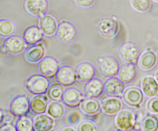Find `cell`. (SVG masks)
Returning a JSON list of instances; mask_svg holds the SVG:
<instances>
[{
    "label": "cell",
    "mask_w": 158,
    "mask_h": 131,
    "mask_svg": "<svg viewBox=\"0 0 158 131\" xmlns=\"http://www.w3.org/2000/svg\"><path fill=\"white\" fill-rule=\"evenodd\" d=\"M120 22L118 18L115 15L106 17L100 22L98 31L102 37L106 39L115 38L119 31Z\"/></svg>",
    "instance_id": "cell-1"
},
{
    "label": "cell",
    "mask_w": 158,
    "mask_h": 131,
    "mask_svg": "<svg viewBox=\"0 0 158 131\" xmlns=\"http://www.w3.org/2000/svg\"><path fill=\"white\" fill-rule=\"evenodd\" d=\"M120 67L117 59L111 56H106L101 58L97 63L99 73L105 78H111L118 75Z\"/></svg>",
    "instance_id": "cell-2"
},
{
    "label": "cell",
    "mask_w": 158,
    "mask_h": 131,
    "mask_svg": "<svg viewBox=\"0 0 158 131\" xmlns=\"http://www.w3.org/2000/svg\"><path fill=\"white\" fill-rule=\"evenodd\" d=\"M56 35L60 43L65 45L70 44L77 38V28L71 22L64 20L58 24Z\"/></svg>",
    "instance_id": "cell-3"
},
{
    "label": "cell",
    "mask_w": 158,
    "mask_h": 131,
    "mask_svg": "<svg viewBox=\"0 0 158 131\" xmlns=\"http://www.w3.org/2000/svg\"><path fill=\"white\" fill-rule=\"evenodd\" d=\"M122 98L125 105L131 108H138L143 103L144 95L139 87L131 86L124 90Z\"/></svg>",
    "instance_id": "cell-4"
},
{
    "label": "cell",
    "mask_w": 158,
    "mask_h": 131,
    "mask_svg": "<svg viewBox=\"0 0 158 131\" xmlns=\"http://www.w3.org/2000/svg\"><path fill=\"white\" fill-rule=\"evenodd\" d=\"M26 85L30 93L37 95L47 93L50 82L48 78L40 74H36L28 79Z\"/></svg>",
    "instance_id": "cell-5"
},
{
    "label": "cell",
    "mask_w": 158,
    "mask_h": 131,
    "mask_svg": "<svg viewBox=\"0 0 158 131\" xmlns=\"http://www.w3.org/2000/svg\"><path fill=\"white\" fill-rule=\"evenodd\" d=\"M118 53L122 61L126 63L135 64L138 62L140 56V49L136 43L127 42L120 46Z\"/></svg>",
    "instance_id": "cell-6"
},
{
    "label": "cell",
    "mask_w": 158,
    "mask_h": 131,
    "mask_svg": "<svg viewBox=\"0 0 158 131\" xmlns=\"http://www.w3.org/2000/svg\"><path fill=\"white\" fill-rule=\"evenodd\" d=\"M37 68L40 74L50 79L56 77L60 68V65L55 58L46 56L38 63Z\"/></svg>",
    "instance_id": "cell-7"
},
{
    "label": "cell",
    "mask_w": 158,
    "mask_h": 131,
    "mask_svg": "<svg viewBox=\"0 0 158 131\" xmlns=\"http://www.w3.org/2000/svg\"><path fill=\"white\" fill-rule=\"evenodd\" d=\"M26 44L22 36L13 35L6 38L3 44V48L8 54L19 55L25 51Z\"/></svg>",
    "instance_id": "cell-8"
},
{
    "label": "cell",
    "mask_w": 158,
    "mask_h": 131,
    "mask_svg": "<svg viewBox=\"0 0 158 131\" xmlns=\"http://www.w3.org/2000/svg\"><path fill=\"white\" fill-rule=\"evenodd\" d=\"M137 118L136 114L133 111L128 109H122L115 115V125L120 130H130L137 122Z\"/></svg>",
    "instance_id": "cell-9"
},
{
    "label": "cell",
    "mask_w": 158,
    "mask_h": 131,
    "mask_svg": "<svg viewBox=\"0 0 158 131\" xmlns=\"http://www.w3.org/2000/svg\"><path fill=\"white\" fill-rule=\"evenodd\" d=\"M30 110V100L25 95L15 97L10 105V112L18 118L27 115Z\"/></svg>",
    "instance_id": "cell-10"
},
{
    "label": "cell",
    "mask_w": 158,
    "mask_h": 131,
    "mask_svg": "<svg viewBox=\"0 0 158 131\" xmlns=\"http://www.w3.org/2000/svg\"><path fill=\"white\" fill-rule=\"evenodd\" d=\"M124 84L117 77L108 78L104 83V93L108 97L119 98L125 89Z\"/></svg>",
    "instance_id": "cell-11"
},
{
    "label": "cell",
    "mask_w": 158,
    "mask_h": 131,
    "mask_svg": "<svg viewBox=\"0 0 158 131\" xmlns=\"http://www.w3.org/2000/svg\"><path fill=\"white\" fill-rule=\"evenodd\" d=\"M57 82L64 87L73 85L77 81L75 69L70 66H65L60 67L56 76Z\"/></svg>",
    "instance_id": "cell-12"
},
{
    "label": "cell",
    "mask_w": 158,
    "mask_h": 131,
    "mask_svg": "<svg viewBox=\"0 0 158 131\" xmlns=\"http://www.w3.org/2000/svg\"><path fill=\"white\" fill-rule=\"evenodd\" d=\"M25 7L30 14L40 18L47 13L49 3L48 0H26Z\"/></svg>",
    "instance_id": "cell-13"
},
{
    "label": "cell",
    "mask_w": 158,
    "mask_h": 131,
    "mask_svg": "<svg viewBox=\"0 0 158 131\" xmlns=\"http://www.w3.org/2000/svg\"><path fill=\"white\" fill-rule=\"evenodd\" d=\"M82 93L78 89L70 87L65 90L62 101L66 106L76 108L80 106L83 99Z\"/></svg>",
    "instance_id": "cell-14"
},
{
    "label": "cell",
    "mask_w": 158,
    "mask_h": 131,
    "mask_svg": "<svg viewBox=\"0 0 158 131\" xmlns=\"http://www.w3.org/2000/svg\"><path fill=\"white\" fill-rule=\"evenodd\" d=\"M79 106L81 112L87 116H95L101 111V103L97 98L91 97L83 98Z\"/></svg>",
    "instance_id": "cell-15"
},
{
    "label": "cell",
    "mask_w": 158,
    "mask_h": 131,
    "mask_svg": "<svg viewBox=\"0 0 158 131\" xmlns=\"http://www.w3.org/2000/svg\"><path fill=\"white\" fill-rule=\"evenodd\" d=\"M46 49L42 43L30 46L25 50V59L28 62L31 63H39L44 57Z\"/></svg>",
    "instance_id": "cell-16"
},
{
    "label": "cell",
    "mask_w": 158,
    "mask_h": 131,
    "mask_svg": "<svg viewBox=\"0 0 158 131\" xmlns=\"http://www.w3.org/2000/svg\"><path fill=\"white\" fill-rule=\"evenodd\" d=\"M33 125L35 131H51L56 127V120L48 114H40L33 119Z\"/></svg>",
    "instance_id": "cell-17"
},
{
    "label": "cell",
    "mask_w": 158,
    "mask_h": 131,
    "mask_svg": "<svg viewBox=\"0 0 158 131\" xmlns=\"http://www.w3.org/2000/svg\"><path fill=\"white\" fill-rule=\"evenodd\" d=\"M101 111L105 115L115 116L123 109V104L118 98L109 97L101 103Z\"/></svg>",
    "instance_id": "cell-18"
},
{
    "label": "cell",
    "mask_w": 158,
    "mask_h": 131,
    "mask_svg": "<svg viewBox=\"0 0 158 131\" xmlns=\"http://www.w3.org/2000/svg\"><path fill=\"white\" fill-rule=\"evenodd\" d=\"M77 79L86 83L94 78L96 75L95 67L91 63L84 62L78 64L75 69Z\"/></svg>",
    "instance_id": "cell-19"
},
{
    "label": "cell",
    "mask_w": 158,
    "mask_h": 131,
    "mask_svg": "<svg viewBox=\"0 0 158 131\" xmlns=\"http://www.w3.org/2000/svg\"><path fill=\"white\" fill-rule=\"evenodd\" d=\"M39 25L44 36L48 37L56 34L58 26L56 18L49 14L45 15L40 18Z\"/></svg>",
    "instance_id": "cell-20"
},
{
    "label": "cell",
    "mask_w": 158,
    "mask_h": 131,
    "mask_svg": "<svg viewBox=\"0 0 158 131\" xmlns=\"http://www.w3.org/2000/svg\"><path fill=\"white\" fill-rule=\"evenodd\" d=\"M84 91L86 97L98 98L104 93V83L100 79L94 78L86 83Z\"/></svg>",
    "instance_id": "cell-21"
},
{
    "label": "cell",
    "mask_w": 158,
    "mask_h": 131,
    "mask_svg": "<svg viewBox=\"0 0 158 131\" xmlns=\"http://www.w3.org/2000/svg\"><path fill=\"white\" fill-rule=\"evenodd\" d=\"M48 98L44 94L35 95L30 100L31 111L35 115L44 113L48 105Z\"/></svg>",
    "instance_id": "cell-22"
},
{
    "label": "cell",
    "mask_w": 158,
    "mask_h": 131,
    "mask_svg": "<svg viewBox=\"0 0 158 131\" xmlns=\"http://www.w3.org/2000/svg\"><path fill=\"white\" fill-rule=\"evenodd\" d=\"M157 56L154 52L148 50L139 56L137 62L138 67L143 71H149L156 66Z\"/></svg>",
    "instance_id": "cell-23"
},
{
    "label": "cell",
    "mask_w": 158,
    "mask_h": 131,
    "mask_svg": "<svg viewBox=\"0 0 158 131\" xmlns=\"http://www.w3.org/2000/svg\"><path fill=\"white\" fill-rule=\"evenodd\" d=\"M137 75V70L134 64L126 63L120 67L118 78L124 84H130L134 81Z\"/></svg>",
    "instance_id": "cell-24"
},
{
    "label": "cell",
    "mask_w": 158,
    "mask_h": 131,
    "mask_svg": "<svg viewBox=\"0 0 158 131\" xmlns=\"http://www.w3.org/2000/svg\"><path fill=\"white\" fill-rule=\"evenodd\" d=\"M44 36L39 26L32 25L25 30L23 37L27 44L31 46L41 42Z\"/></svg>",
    "instance_id": "cell-25"
},
{
    "label": "cell",
    "mask_w": 158,
    "mask_h": 131,
    "mask_svg": "<svg viewBox=\"0 0 158 131\" xmlns=\"http://www.w3.org/2000/svg\"><path fill=\"white\" fill-rule=\"evenodd\" d=\"M141 86L144 95L148 98H153L158 95V83L152 76L144 77L141 81Z\"/></svg>",
    "instance_id": "cell-26"
},
{
    "label": "cell",
    "mask_w": 158,
    "mask_h": 131,
    "mask_svg": "<svg viewBox=\"0 0 158 131\" xmlns=\"http://www.w3.org/2000/svg\"><path fill=\"white\" fill-rule=\"evenodd\" d=\"M47 114L56 120L62 119L66 113L64 105L59 101H52L49 103L47 110Z\"/></svg>",
    "instance_id": "cell-27"
},
{
    "label": "cell",
    "mask_w": 158,
    "mask_h": 131,
    "mask_svg": "<svg viewBox=\"0 0 158 131\" xmlns=\"http://www.w3.org/2000/svg\"><path fill=\"white\" fill-rule=\"evenodd\" d=\"M64 86L60 83L56 82L50 84L48 89L47 94L49 99L52 101H62L64 91Z\"/></svg>",
    "instance_id": "cell-28"
},
{
    "label": "cell",
    "mask_w": 158,
    "mask_h": 131,
    "mask_svg": "<svg viewBox=\"0 0 158 131\" xmlns=\"http://www.w3.org/2000/svg\"><path fill=\"white\" fill-rule=\"evenodd\" d=\"M16 26L15 22L10 20H0V36L7 38L14 35L16 32Z\"/></svg>",
    "instance_id": "cell-29"
},
{
    "label": "cell",
    "mask_w": 158,
    "mask_h": 131,
    "mask_svg": "<svg viewBox=\"0 0 158 131\" xmlns=\"http://www.w3.org/2000/svg\"><path fill=\"white\" fill-rule=\"evenodd\" d=\"M140 124L143 131H156L158 129V118L154 114H148L145 115Z\"/></svg>",
    "instance_id": "cell-30"
},
{
    "label": "cell",
    "mask_w": 158,
    "mask_h": 131,
    "mask_svg": "<svg viewBox=\"0 0 158 131\" xmlns=\"http://www.w3.org/2000/svg\"><path fill=\"white\" fill-rule=\"evenodd\" d=\"M15 125L17 131H35L33 119L27 115L20 117Z\"/></svg>",
    "instance_id": "cell-31"
},
{
    "label": "cell",
    "mask_w": 158,
    "mask_h": 131,
    "mask_svg": "<svg viewBox=\"0 0 158 131\" xmlns=\"http://www.w3.org/2000/svg\"><path fill=\"white\" fill-rule=\"evenodd\" d=\"M130 5L136 12L145 13L151 9L152 0H130Z\"/></svg>",
    "instance_id": "cell-32"
},
{
    "label": "cell",
    "mask_w": 158,
    "mask_h": 131,
    "mask_svg": "<svg viewBox=\"0 0 158 131\" xmlns=\"http://www.w3.org/2000/svg\"><path fill=\"white\" fill-rule=\"evenodd\" d=\"M77 131H98L99 130L96 124L94 121L90 119L82 120L77 125Z\"/></svg>",
    "instance_id": "cell-33"
},
{
    "label": "cell",
    "mask_w": 158,
    "mask_h": 131,
    "mask_svg": "<svg viewBox=\"0 0 158 131\" xmlns=\"http://www.w3.org/2000/svg\"><path fill=\"white\" fill-rule=\"evenodd\" d=\"M82 119L81 113L78 111H73L69 113L66 118V122L69 126H77Z\"/></svg>",
    "instance_id": "cell-34"
},
{
    "label": "cell",
    "mask_w": 158,
    "mask_h": 131,
    "mask_svg": "<svg viewBox=\"0 0 158 131\" xmlns=\"http://www.w3.org/2000/svg\"><path fill=\"white\" fill-rule=\"evenodd\" d=\"M146 108L151 113L158 114V97H154L148 100L146 104Z\"/></svg>",
    "instance_id": "cell-35"
},
{
    "label": "cell",
    "mask_w": 158,
    "mask_h": 131,
    "mask_svg": "<svg viewBox=\"0 0 158 131\" xmlns=\"http://www.w3.org/2000/svg\"><path fill=\"white\" fill-rule=\"evenodd\" d=\"M75 3L79 7L88 9L93 7L95 4L96 0H73Z\"/></svg>",
    "instance_id": "cell-36"
},
{
    "label": "cell",
    "mask_w": 158,
    "mask_h": 131,
    "mask_svg": "<svg viewBox=\"0 0 158 131\" xmlns=\"http://www.w3.org/2000/svg\"><path fill=\"white\" fill-rule=\"evenodd\" d=\"M12 114L6 113L3 109L1 108V119L0 124L1 126L6 123H11L12 120Z\"/></svg>",
    "instance_id": "cell-37"
},
{
    "label": "cell",
    "mask_w": 158,
    "mask_h": 131,
    "mask_svg": "<svg viewBox=\"0 0 158 131\" xmlns=\"http://www.w3.org/2000/svg\"><path fill=\"white\" fill-rule=\"evenodd\" d=\"M1 131H17L15 125L11 123H6L0 126Z\"/></svg>",
    "instance_id": "cell-38"
},
{
    "label": "cell",
    "mask_w": 158,
    "mask_h": 131,
    "mask_svg": "<svg viewBox=\"0 0 158 131\" xmlns=\"http://www.w3.org/2000/svg\"><path fill=\"white\" fill-rule=\"evenodd\" d=\"M59 131H77V129H74L72 126H66L62 128L61 129H60Z\"/></svg>",
    "instance_id": "cell-39"
},
{
    "label": "cell",
    "mask_w": 158,
    "mask_h": 131,
    "mask_svg": "<svg viewBox=\"0 0 158 131\" xmlns=\"http://www.w3.org/2000/svg\"><path fill=\"white\" fill-rule=\"evenodd\" d=\"M134 130L135 131H141L142 130V126H141V124L136 122L134 125L132 129Z\"/></svg>",
    "instance_id": "cell-40"
},
{
    "label": "cell",
    "mask_w": 158,
    "mask_h": 131,
    "mask_svg": "<svg viewBox=\"0 0 158 131\" xmlns=\"http://www.w3.org/2000/svg\"><path fill=\"white\" fill-rule=\"evenodd\" d=\"M155 77L156 81H157L158 82V70L155 73Z\"/></svg>",
    "instance_id": "cell-41"
},
{
    "label": "cell",
    "mask_w": 158,
    "mask_h": 131,
    "mask_svg": "<svg viewBox=\"0 0 158 131\" xmlns=\"http://www.w3.org/2000/svg\"><path fill=\"white\" fill-rule=\"evenodd\" d=\"M152 1H155V2H158V0H152Z\"/></svg>",
    "instance_id": "cell-42"
}]
</instances>
